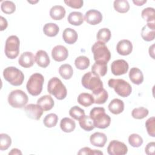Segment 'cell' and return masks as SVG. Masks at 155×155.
<instances>
[{
    "instance_id": "cell-16",
    "label": "cell",
    "mask_w": 155,
    "mask_h": 155,
    "mask_svg": "<svg viewBox=\"0 0 155 155\" xmlns=\"http://www.w3.org/2000/svg\"><path fill=\"white\" fill-rule=\"evenodd\" d=\"M133 50V45L130 41L128 39H122L118 42L116 45L117 52L122 56L130 54Z\"/></svg>"
},
{
    "instance_id": "cell-10",
    "label": "cell",
    "mask_w": 155,
    "mask_h": 155,
    "mask_svg": "<svg viewBox=\"0 0 155 155\" xmlns=\"http://www.w3.org/2000/svg\"><path fill=\"white\" fill-rule=\"evenodd\" d=\"M107 152L110 155H124L128 152V147L122 142L113 140L107 147Z\"/></svg>"
},
{
    "instance_id": "cell-27",
    "label": "cell",
    "mask_w": 155,
    "mask_h": 155,
    "mask_svg": "<svg viewBox=\"0 0 155 155\" xmlns=\"http://www.w3.org/2000/svg\"><path fill=\"white\" fill-rule=\"evenodd\" d=\"M60 127L64 132L71 133L75 129L76 124L73 119L69 117H64L61 120Z\"/></svg>"
},
{
    "instance_id": "cell-50",
    "label": "cell",
    "mask_w": 155,
    "mask_h": 155,
    "mask_svg": "<svg viewBox=\"0 0 155 155\" xmlns=\"http://www.w3.org/2000/svg\"><path fill=\"white\" fill-rule=\"evenodd\" d=\"M133 2L135 5H137V6H141V5H143L145 3H146V2H147V1H146V0H140V1L137 0V1H133Z\"/></svg>"
},
{
    "instance_id": "cell-9",
    "label": "cell",
    "mask_w": 155,
    "mask_h": 155,
    "mask_svg": "<svg viewBox=\"0 0 155 155\" xmlns=\"http://www.w3.org/2000/svg\"><path fill=\"white\" fill-rule=\"evenodd\" d=\"M20 41L18 36L12 35L7 38L5 44V56L10 59H15L19 53Z\"/></svg>"
},
{
    "instance_id": "cell-12",
    "label": "cell",
    "mask_w": 155,
    "mask_h": 155,
    "mask_svg": "<svg viewBox=\"0 0 155 155\" xmlns=\"http://www.w3.org/2000/svg\"><path fill=\"white\" fill-rule=\"evenodd\" d=\"M24 110L28 117L37 120L40 119L44 111L39 105L34 104H30L25 106Z\"/></svg>"
},
{
    "instance_id": "cell-43",
    "label": "cell",
    "mask_w": 155,
    "mask_h": 155,
    "mask_svg": "<svg viewBox=\"0 0 155 155\" xmlns=\"http://www.w3.org/2000/svg\"><path fill=\"white\" fill-rule=\"evenodd\" d=\"M145 127L148 134L151 137H155V118L151 117L145 122Z\"/></svg>"
},
{
    "instance_id": "cell-36",
    "label": "cell",
    "mask_w": 155,
    "mask_h": 155,
    "mask_svg": "<svg viewBox=\"0 0 155 155\" xmlns=\"http://www.w3.org/2000/svg\"><path fill=\"white\" fill-rule=\"evenodd\" d=\"M142 18L148 22H154L155 15H154V9L152 7H147L144 8L141 13Z\"/></svg>"
},
{
    "instance_id": "cell-33",
    "label": "cell",
    "mask_w": 155,
    "mask_h": 155,
    "mask_svg": "<svg viewBox=\"0 0 155 155\" xmlns=\"http://www.w3.org/2000/svg\"><path fill=\"white\" fill-rule=\"evenodd\" d=\"M113 6L116 11L121 13H126L130 9V5L127 0H115Z\"/></svg>"
},
{
    "instance_id": "cell-42",
    "label": "cell",
    "mask_w": 155,
    "mask_h": 155,
    "mask_svg": "<svg viewBox=\"0 0 155 155\" xmlns=\"http://www.w3.org/2000/svg\"><path fill=\"white\" fill-rule=\"evenodd\" d=\"M70 116L75 120H79L85 115V111L83 109L78 106H74L69 110Z\"/></svg>"
},
{
    "instance_id": "cell-28",
    "label": "cell",
    "mask_w": 155,
    "mask_h": 155,
    "mask_svg": "<svg viewBox=\"0 0 155 155\" xmlns=\"http://www.w3.org/2000/svg\"><path fill=\"white\" fill-rule=\"evenodd\" d=\"M79 124L81 128L87 131H91L94 128V125L93 120L90 116L84 115L79 120Z\"/></svg>"
},
{
    "instance_id": "cell-11",
    "label": "cell",
    "mask_w": 155,
    "mask_h": 155,
    "mask_svg": "<svg viewBox=\"0 0 155 155\" xmlns=\"http://www.w3.org/2000/svg\"><path fill=\"white\" fill-rule=\"evenodd\" d=\"M128 64L124 59L114 61L111 65L112 73L115 76H120L125 74L128 70Z\"/></svg>"
},
{
    "instance_id": "cell-46",
    "label": "cell",
    "mask_w": 155,
    "mask_h": 155,
    "mask_svg": "<svg viewBox=\"0 0 155 155\" xmlns=\"http://www.w3.org/2000/svg\"><path fill=\"white\" fill-rule=\"evenodd\" d=\"M155 150V143L154 142H149L145 148V153L148 155H154Z\"/></svg>"
},
{
    "instance_id": "cell-29",
    "label": "cell",
    "mask_w": 155,
    "mask_h": 155,
    "mask_svg": "<svg viewBox=\"0 0 155 155\" xmlns=\"http://www.w3.org/2000/svg\"><path fill=\"white\" fill-rule=\"evenodd\" d=\"M78 102L80 105L87 107L94 104V98L90 93H82L78 97Z\"/></svg>"
},
{
    "instance_id": "cell-3",
    "label": "cell",
    "mask_w": 155,
    "mask_h": 155,
    "mask_svg": "<svg viewBox=\"0 0 155 155\" xmlns=\"http://www.w3.org/2000/svg\"><path fill=\"white\" fill-rule=\"evenodd\" d=\"M81 82L83 87L92 91V93L97 92L103 88V83L100 77L95 75L91 71L84 74Z\"/></svg>"
},
{
    "instance_id": "cell-19",
    "label": "cell",
    "mask_w": 155,
    "mask_h": 155,
    "mask_svg": "<svg viewBox=\"0 0 155 155\" xmlns=\"http://www.w3.org/2000/svg\"><path fill=\"white\" fill-rule=\"evenodd\" d=\"M35 61L38 65L42 68H46L50 62V58L47 53L42 50H38L35 56Z\"/></svg>"
},
{
    "instance_id": "cell-49",
    "label": "cell",
    "mask_w": 155,
    "mask_h": 155,
    "mask_svg": "<svg viewBox=\"0 0 155 155\" xmlns=\"http://www.w3.org/2000/svg\"><path fill=\"white\" fill-rule=\"evenodd\" d=\"M154 44H153L151 47H150V48H149V54H150V56L153 58V59H154Z\"/></svg>"
},
{
    "instance_id": "cell-23",
    "label": "cell",
    "mask_w": 155,
    "mask_h": 155,
    "mask_svg": "<svg viewBox=\"0 0 155 155\" xmlns=\"http://www.w3.org/2000/svg\"><path fill=\"white\" fill-rule=\"evenodd\" d=\"M109 111L114 114H119L124 110V103L119 99H113L108 104Z\"/></svg>"
},
{
    "instance_id": "cell-21",
    "label": "cell",
    "mask_w": 155,
    "mask_h": 155,
    "mask_svg": "<svg viewBox=\"0 0 155 155\" xmlns=\"http://www.w3.org/2000/svg\"><path fill=\"white\" fill-rule=\"evenodd\" d=\"M129 78L131 82L136 85H140L143 81V75L142 71L137 67H133L129 72Z\"/></svg>"
},
{
    "instance_id": "cell-34",
    "label": "cell",
    "mask_w": 155,
    "mask_h": 155,
    "mask_svg": "<svg viewBox=\"0 0 155 155\" xmlns=\"http://www.w3.org/2000/svg\"><path fill=\"white\" fill-rule=\"evenodd\" d=\"M111 31L108 28H102L98 31L96 38L99 41L106 43L109 41L111 38Z\"/></svg>"
},
{
    "instance_id": "cell-41",
    "label": "cell",
    "mask_w": 155,
    "mask_h": 155,
    "mask_svg": "<svg viewBox=\"0 0 155 155\" xmlns=\"http://www.w3.org/2000/svg\"><path fill=\"white\" fill-rule=\"evenodd\" d=\"M128 142L131 146L133 147H139L143 143L142 137L136 133L131 134L128 137Z\"/></svg>"
},
{
    "instance_id": "cell-13",
    "label": "cell",
    "mask_w": 155,
    "mask_h": 155,
    "mask_svg": "<svg viewBox=\"0 0 155 155\" xmlns=\"http://www.w3.org/2000/svg\"><path fill=\"white\" fill-rule=\"evenodd\" d=\"M68 56V51L63 45H58L53 47L51 50V56L57 62H62L67 59Z\"/></svg>"
},
{
    "instance_id": "cell-38",
    "label": "cell",
    "mask_w": 155,
    "mask_h": 155,
    "mask_svg": "<svg viewBox=\"0 0 155 155\" xmlns=\"http://www.w3.org/2000/svg\"><path fill=\"white\" fill-rule=\"evenodd\" d=\"M58 121V117L54 113H50L44 117L43 120L44 125L47 128L54 127L56 125Z\"/></svg>"
},
{
    "instance_id": "cell-8",
    "label": "cell",
    "mask_w": 155,
    "mask_h": 155,
    "mask_svg": "<svg viewBox=\"0 0 155 155\" xmlns=\"http://www.w3.org/2000/svg\"><path fill=\"white\" fill-rule=\"evenodd\" d=\"M28 101V96L24 91L21 90L12 91L8 96V102L13 108H23L27 104Z\"/></svg>"
},
{
    "instance_id": "cell-39",
    "label": "cell",
    "mask_w": 155,
    "mask_h": 155,
    "mask_svg": "<svg viewBox=\"0 0 155 155\" xmlns=\"http://www.w3.org/2000/svg\"><path fill=\"white\" fill-rule=\"evenodd\" d=\"M1 9L5 14H12L16 10V5L11 1H4L1 3Z\"/></svg>"
},
{
    "instance_id": "cell-31",
    "label": "cell",
    "mask_w": 155,
    "mask_h": 155,
    "mask_svg": "<svg viewBox=\"0 0 155 155\" xmlns=\"http://www.w3.org/2000/svg\"><path fill=\"white\" fill-rule=\"evenodd\" d=\"M92 96L94 98V103L96 104H104L108 97V94L104 88L97 92L92 93Z\"/></svg>"
},
{
    "instance_id": "cell-6",
    "label": "cell",
    "mask_w": 155,
    "mask_h": 155,
    "mask_svg": "<svg viewBox=\"0 0 155 155\" xmlns=\"http://www.w3.org/2000/svg\"><path fill=\"white\" fill-rule=\"evenodd\" d=\"M108 85L110 88H114L119 96L123 97H128L132 91L130 84L122 79H110L108 81Z\"/></svg>"
},
{
    "instance_id": "cell-24",
    "label": "cell",
    "mask_w": 155,
    "mask_h": 155,
    "mask_svg": "<svg viewBox=\"0 0 155 155\" xmlns=\"http://www.w3.org/2000/svg\"><path fill=\"white\" fill-rule=\"evenodd\" d=\"M62 38L65 43L68 44H73L76 42L78 36L77 32L74 29L66 28L63 31Z\"/></svg>"
},
{
    "instance_id": "cell-4",
    "label": "cell",
    "mask_w": 155,
    "mask_h": 155,
    "mask_svg": "<svg viewBox=\"0 0 155 155\" xmlns=\"http://www.w3.org/2000/svg\"><path fill=\"white\" fill-rule=\"evenodd\" d=\"M44 78L41 73H35L29 78L26 88L28 92L32 96H38L42 90Z\"/></svg>"
},
{
    "instance_id": "cell-2",
    "label": "cell",
    "mask_w": 155,
    "mask_h": 155,
    "mask_svg": "<svg viewBox=\"0 0 155 155\" xmlns=\"http://www.w3.org/2000/svg\"><path fill=\"white\" fill-rule=\"evenodd\" d=\"M48 92L53 95L57 99L62 100L67 94V90L62 81L57 77L50 79L47 85Z\"/></svg>"
},
{
    "instance_id": "cell-18",
    "label": "cell",
    "mask_w": 155,
    "mask_h": 155,
    "mask_svg": "<svg viewBox=\"0 0 155 155\" xmlns=\"http://www.w3.org/2000/svg\"><path fill=\"white\" fill-rule=\"evenodd\" d=\"M90 141L92 145L97 147H103L107 141V136L101 132H96L90 137Z\"/></svg>"
},
{
    "instance_id": "cell-7",
    "label": "cell",
    "mask_w": 155,
    "mask_h": 155,
    "mask_svg": "<svg viewBox=\"0 0 155 155\" xmlns=\"http://www.w3.org/2000/svg\"><path fill=\"white\" fill-rule=\"evenodd\" d=\"M95 61L108 62L111 58V53L105 43L101 41L96 42L91 48Z\"/></svg>"
},
{
    "instance_id": "cell-35",
    "label": "cell",
    "mask_w": 155,
    "mask_h": 155,
    "mask_svg": "<svg viewBox=\"0 0 155 155\" xmlns=\"http://www.w3.org/2000/svg\"><path fill=\"white\" fill-rule=\"evenodd\" d=\"M74 64L78 69L85 70L90 65V60L87 56H80L75 59Z\"/></svg>"
},
{
    "instance_id": "cell-40",
    "label": "cell",
    "mask_w": 155,
    "mask_h": 155,
    "mask_svg": "<svg viewBox=\"0 0 155 155\" xmlns=\"http://www.w3.org/2000/svg\"><path fill=\"white\" fill-rule=\"evenodd\" d=\"M12 144V139L7 134L1 133L0 134V150L4 151L7 150Z\"/></svg>"
},
{
    "instance_id": "cell-20",
    "label": "cell",
    "mask_w": 155,
    "mask_h": 155,
    "mask_svg": "<svg viewBox=\"0 0 155 155\" xmlns=\"http://www.w3.org/2000/svg\"><path fill=\"white\" fill-rule=\"evenodd\" d=\"M91 72L99 77L104 76L107 72V63L102 61H95L91 67Z\"/></svg>"
},
{
    "instance_id": "cell-47",
    "label": "cell",
    "mask_w": 155,
    "mask_h": 155,
    "mask_svg": "<svg viewBox=\"0 0 155 155\" xmlns=\"http://www.w3.org/2000/svg\"><path fill=\"white\" fill-rule=\"evenodd\" d=\"M0 24H1V31H3L6 29L8 26V22L5 18L1 16L0 17Z\"/></svg>"
},
{
    "instance_id": "cell-44",
    "label": "cell",
    "mask_w": 155,
    "mask_h": 155,
    "mask_svg": "<svg viewBox=\"0 0 155 155\" xmlns=\"http://www.w3.org/2000/svg\"><path fill=\"white\" fill-rule=\"evenodd\" d=\"M78 154L82 155V154H90V155H94V154H103V153L99 150H92L89 147H84L81 148L79 152L78 153Z\"/></svg>"
},
{
    "instance_id": "cell-48",
    "label": "cell",
    "mask_w": 155,
    "mask_h": 155,
    "mask_svg": "<svg viewBox=\"0 0 155 155\" xmlns=\"http://www.w3.org/2000/svg\"><path fill=\"white\" fill-rule=\"evenodd\" d=\"M9 155H16V154H22V152L18 148H13L9 153Z\"/></svg>"
},
{
    "instance_id": "cell-45",
    "label": "cell",
    "mask_w": 155,
    "mask_h": 155,
    "mask_svg": "<svg viewBox=\"0 0 155 155\" xmlns=\"http://www.w3.org/2000/svg\"><path fill=\"white\" fill-rule=\"evenodd\" d=\"M64 2L67 5L73 8H80L84 4L82 0H65Z\"/></svg>"
},
{
    "instance_id": "cell-14",
    "label": "cell",
    "mask_w": 155,
    "mask_h": 155,
    "mask_svg": "<svg viewBox=\"0 0 155 155\" xmlns=\"http://www.w3.org/2000/svg\"><path fill=\"white\" fill-rule=\"evenodd\" d=\"M84 20L90 25H97L102 21V15L97 10H89L85 14Z\"/></svg>"
},
{
    "instance_id": "cell-32",
    "label": "cell",
    "mask_w": 155,
    "mask_h": 155,
    "mask_svg": "<svg viewBox=\"0 0 155 155\" xmlns=\"http://www.w3.org/2000/svg\"><path fill=\"white\" fill-rule=\"evenodd\" d=\"M59 73L64 79H70L73 74V69L70 64H64L59 67Z\"/></svg>"
},
{
    "instance_id": "cell-25",
    "label": "cell",
    "mask_w": 155,
    "mask_h": 155,
    "mask_svg": "<svg viewBox=\"0 0 155 155\" xmlns=\"http://www.w3.org/2000/svg\"><path fill=\"white\" fill-rule=\"evenodd\" d=\"M65 9L61 5H54L50 10V16L54 20H61L65 15Z\"/></svg>"
},
{
    "instance_id": "cell-17",
    "label": "cell",
    "mask_w": 155,
    "mask_h": 155,
    "mask_svg": "<svg viewBox=\"0 0 155 155\" xmlns=\"http://www.w3.org/2000/svg\"><path fill=\"white\" fill-rule=\"evenodd\" d=\"M35 61V56L31 52H24L18 59L19 64L24 68H30L32 67Z\"/></svg>"
},
{
    "instance_id": "cell-5",
    "label": "cell",
    "mask_w": 155,
    "mask_h": 155,
    "mask_svg": "<svg viewBox=\"0 0 155 155\" xmlns=\"http://www.w3.org/2000/svg\"><path fill=\"white\" fill-rule=\"evenodd\" d=\"M3 76L5 80L13 86H19L24 80L23 73L15 67H8L3 71Z\"/></svg>"
},
{
    "instance_id": "cell-37",
    "label": "cell",
    "mask_w": 155,
    "mask_h": 155,
    "mask_svg": "<svg viewBox=\"0 0 155 155\" xmlns=\"http://www.w3.org/2000/svg\"><path fill=\"white\" fill-rule=\"evenodd\" d=\"M149 113L148 110L143 107L135 108L132 110L131 116L136 119H142L147 117Z\"/></svg>"
},
{
    "instance_id": "cell-30",
    "label": "cell",
    "mask_w": 155,
    "mask_h": 155,
    "mask_svg": "<svg viewBox=\"0 0 155 155\" xmlns=\"http://www.w3.org/2000/svg\"><path fill=\"white\" fill-rule=\"evenodd\" d=\"M59 28L58 25L54 23H47L43 27L44 33L48 37L56 36L59 32Z\"/></svg>"
},
{
    "instance_id": "cell-1",
    "label": "cell",
    "mask_w": 155,
    "mask_h": 155,
    "mask_svg": "<svg viewBox=\"0 0 155 155\" xmlns=\"http://www.w3.org/2000/svg\"><path fill=\"white\" fill-rule=\"evenodd\" d=\"M90 116L93 121L94 127L98 128H106L111 123V118L105 113V110L103 107L92 108L90 112Z\"/></svg>"
},
{
    "instance_id": "cell-26",
    "label": "cell",
    "mask_w": 155,
    "mask_h": 155,
    "mask_svg": "<svg viewBox=\"0 0 155 155\" xmlns=\"http://www.w3.org/2000/svg\"><path fill=\"white\" fill-rule=\"evenodd\" d=\"M67 19L70 24L75 26L81 25L84 21L82 13L79 12H71L68 15Z\"/></svg>"
},
{
    "instance_id": "cell-15",
    "label": "cell",
    "mask_w": 155,
    "mask_h": 155,
    "mask_svg": "<svg viewBox=\"0 0 155 155\" xmlns=\"http://www.w3.org/2000/svg\"><path fill=\"white\" fill-rule=\"evenodd\" d=\"M155 36V24L154 22H148L144 25L141 30V36L145 41L150 42L154 39Z\"/></svg>"
},
{
    "instance_id": "cell-22",
    "label": "cell",
    "mask_w": 155,
    "mask_h": 155,
    "mask_svg": "<svg viewBox=\"0 0 155 155\" xmlns=\"http://www.w3.org/2000/svg\"><path fill=\"white\" fill-rule=\"evenodd\" d=\"M37 104L39 105L44 111H48L53 107L54 102L51 96L44 95L38 99Z\"/></svg>"
}]
</instances>
